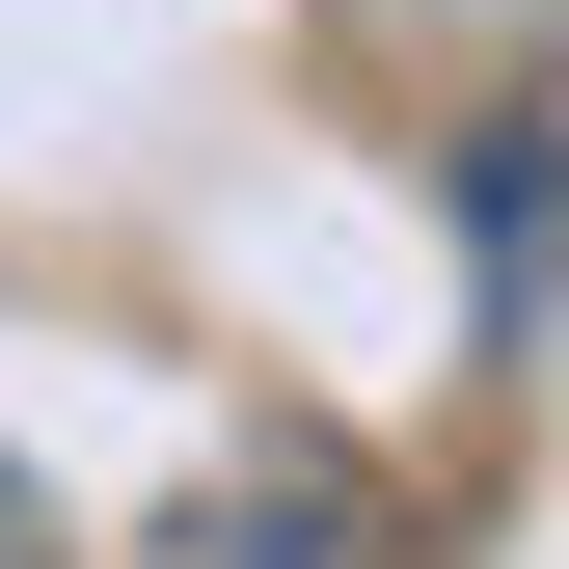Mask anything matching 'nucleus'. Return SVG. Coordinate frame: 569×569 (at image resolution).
Wrapping results in <instances>:
<instances>
[{
  "instance_id": "nucleus-3",
  "label": "nucleus",
  "mask_w": 569,
  "mask_h": 569,
  "mask_svg": "<svg viewBox=\"0 0 569 569\" xmlns=\"http://www.w3.org/2000/svg\"><path fill=\"white\" fill-rule=\"evenodd\" d=\"M0 569H82V542H54V488H28V461H0Z\"/></svg>"
},
{
  "instance_id": "nucleus-2",
  "label": "nucleus",
  "mask_w": 569,
  "mask_h": 569,
  "mask_svg": "<svg viewBox=\"0 0 569 569\" xmlns=\"http://www.w3.org/2000/svg\"><path fill=\"white\" fill-rule=\"evenodd\" d=\"M461 244H488V326H542V136H461Z\"/></svg>"
},
{
  "instance_id": "nucleus-1",
  "label": "nucleus",
  "mask_w": 569,
  "mask_h": 569,
  "mask_svg": "<svg viewBox=\"0 0 569 569\" xmlns=\"http://www.w3.org/2000/svg\"><path fill=\"white\" fill-rule=\"evenodd\" d=\"M163 569H407V516H380L326 435H244V461L163 516Z\"/></svg>"
}]
</instances>
